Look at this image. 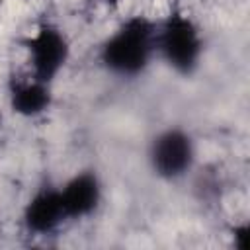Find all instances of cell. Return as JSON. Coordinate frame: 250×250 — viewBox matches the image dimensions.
Listing matches in <instances>:
<instances>
[{"label": "cell", "instance_id": "6da1fadb", "mask_svg": "<svg viewBox=\"0 0 250 250\" xmlns=\"http://www.w3.org/2000/svg\"><path fill=\"white\" fill-rule=\"evenodd\" d=\"M100 64L117 78L141 76L156 57V23L129 16L100 45Z\"/></svg>", "mask_w": 250, "mask_h": 250}, {"label": "cell", "instance_id": "7a4b0ae2", "mask_svg": "<svg viewBox=\"0 0 250 250\" xmlns=\"http://www.w3.org/2000/svg\"><path fill=\"white\" fill-rule=\"evenodd\" d=\"M156 57L180 76L197 72L203 59V33L191 16L174 10L156 23Z\"/></svg>", "mask_w": 250, "mask_h": 250}, {"label": "cell", "instance_id": "3957f363", "mask_svg": "<svg viewBox=\"0 0 250 250\" xmlns=\"http://www.w3.org/2000/svg\"><path fill=\"white\" fill-rule=\"evenodd\" d=\"M195 156L197 146L191 133L178 125L154 133L146 146L148 168L164 182H176L188 176L195 166Z\"/></svg>", "mask_w": 250, "mask_h": 250}, {"label": "cell", "instance_id": "277c9868", "mask_svg": "<svg viewBox=\"0 0 250 250\" xmlns=\"http://www.w3.org/2000/svg\"><path fill=\"white\" fill-rule=\"evenodd\" d=\"M25 53L29 74L53 86L70 59V41L61 27L45 21L25 39Z\"/></svg>", "mask_w": 250, "mask_h": 250}, {"label": "cell", "instance_id": "5b68a950", "mask_svg": "<svg viewBox=\"0 0 250 250\" xmlns=\"http://www.w3.org/2000/svg\"><path fill=\"white\" fill-rule=\"evenodd\" d=\"M59 193L62 199L66 219L78 221L96 213L104 197V188L98 172L88 168V170L74 172L64 184H61Z\"/></svg>", "mask_w": 250, "mask_h": 250}, {"label": "cell", "instance_id": "8992f818", "mask_svg": "<svg viewBox=\"0 0 250 250\" xmlns=\"http://www.w3.org/2000/svg\"><path fill=\"white\" fill-rule=\"evenodd\" d=\"M66 219L62 199L59 193V186H43L39 188L23 205L21 223L27 232L35 236L55 232Z\"/></svg>", "mask_w": 250, "mask_h": 250}, {"label": "cell", "instance_id": "52a82bcc", "mask_svg": "<svg viewBox=\"0 0 250 250\" xmlns=\"http://www.w3.org/2000/svg\"><path fill=\"white\" fill-rule=\"evenodd\" d=\"M8 104L12 111L20 117H39L47 113L53 105L51 84L37 80L35 76H16L8 86Z\"/></svg>", "mask_w": 250, "mask_h": 250}, {"label": "cell", "instance_id": "ba28073f", "mask_svg": "<svg viewBox=\"0 0 250 250\" xmlns=\"http://www.w3.org/2000/svg\"><path fill=\"white\" fill-rule=\"evenodd\" d=\"M248 240H250V227L248 223H240L232 229V242L236 250H248Z\"/></svg>", "mask_w": 250, "mask_h": 250}, {"label": "cell", "instance_id": "9c48e42d", "mask_svg": "<svg viewBox=\"0 0 250 250\" xmlns=\"http://www.w3.org/2000/svg\"><path fill=\"white\" fill-rule=\"evenodd\" d=\"M104 2H107V4H111V6H115V4H119L121 0H104Z\"/></svg>", "mask_w": 250, "mask_h": 250}]
</instances>
